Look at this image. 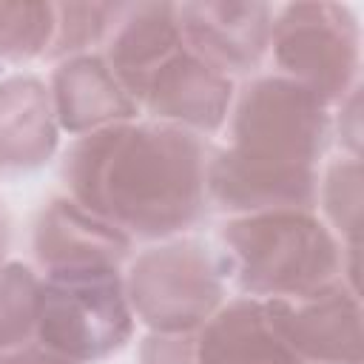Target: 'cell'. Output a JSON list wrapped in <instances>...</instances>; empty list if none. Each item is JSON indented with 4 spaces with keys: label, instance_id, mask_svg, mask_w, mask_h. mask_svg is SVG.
I'll use <instances>...</instances> for the list:
<instances>
[{
    "label": "cell",
    "instance_id": "4",
    "mask_svg": "<svg viewBox=\"0 0 364 364\" xmlns=\"http://www.w3.org/2000/svg\"><path fill=\"white\" fill-rule=\"evenodd\" d=\"M136 318L117 267L60 270L40 276L34 341L71 364H97L119 353Z\"/></svg>",
    "mask_w": 364,
    "mask_h": 364
},
{
    "label": "cell",
    "instance_id": "18",
    "mask_svg": "<svg viewBox=\"0 0 364 364\" xmlns=\"http://www.w3.org/2000/svg\"><path fill=\"white\" fill-rule=\"evenodd\" d=\"M327 228L341 236V245H358L361 233V159L338 156L318 176V196Z\"/></svg>",
    "mask_w": 364,
    "mask_h": 364
},
{
    "label": "cell",
    "instance_id": "9",
    "mask_svg": "<svg viewBox=\"0 0 364 364\" xmlns=\"http://www.w3.org/2000/svg\"><path fill=\"white\" fill-rule=\"evenodd\" d=\"M233 97V77L222 74L188 46H182L151 74L139 97V111L145 108L154 122L208 136L228 122Z\"/></svg>",
    "mask_w": 364,
    "mask_h": 364
},
{
    "label": "cell",
    "instance_id": "8",
    "mask_svg": "<svg viewBox=\"0 0 364 364\" xmlns=\"http://www.w3.org/2000/svg\"><path fill=\"white\" fill-rule=\"evenodd\" d=\"M276 9L259 0L176 3L185 46L228 77H245L270 51Z\"/></svg>",
    "mask_w": 364,
    "mask_h": 364
},
{
    "label": "cell",
    "instance_id": "23",
    "mask_svg": "<svg viewBox=\"0 0 364 364\" xmlns=\"http://www.w3.org/2000/svg\"><path fill=\"white\" fill-rule=\"evenodd\" d=\"M6 247H9V225H6V213H3V208H0V264H3Z\"/></svg>",
    "mask_w": 364,
    "mask_h": 364
},
{
    "label": "cell",
    "instance_id": "17",
    "mask_svg": "<svg viewBox=\"0 0 364 364\" xmlns=\"http://www.w3.org/2000/svg\"><path fill=\"white\" fill-rule=\"evenodd\" d=\"M54 23V3L0 0V63H28L34 57H46Z\"/></svg>",
    "mask_w": 364,
    "mask_h": 364
},
{
    "label": "cell",
    "instance_id": "6",
    "mask_svg": "<svg viewBox=\"0 0 364 364\" xmlns=\"http://www.w3.org/2000/svg\"><path fill=\"white\" fill-rule=\"evenodd\" d=\"M270 51L282 77L304 85L330 108L361 85V28L344 3L307 0L276 9Z\"/></svg>",
    "mask_w": 364,
    "mask_h": 364
},
{
    "label": "cell",
    "instance_id": "11",
    "mask_svg": "<svg viewBox=\"0 0 364 364\" xmlns=\"http://www.w3.org/2000/svg\"><path fill=\"white\" fill-rule=\"evenodd\" d=\"M208 208L228 216L270 210H316L318 171H276L245 162L228 148H213L205 173Z\"/></svg>",
    "mask_w": 364,
    "mask_h": 364
},
{
    "label": "cell",
    "instance_id": "5",
    "mask_svg": "<svg viewBox=\"0 0 364 364\" xmlns=\"http://www.w3.org/2000/svg\"><path fill=\"white\" fill-rule=\"evenodd\" d=\"M225 276L222 253L185 236L139 250L122 273L134 318L151 333H196L225 304Z\"/></svg>",
    "mask_w": 364,
    "mask_h": 364
},
{
    "label": "cell",
    "instance_id": "15",
    "mask_svg": "<svg viewBox=\"0 0 364 364\" xmlns=\"http://www.w3.org/2000/svg\"><path fill=\"white\" fill-rule=\"evenodd\" d=\"M202 364H304L276 330L264 301L239 296L225 301L199 330Z\"/></svg>",
    "mask_w": 364,
    "mask_h": 364
},
{
    "label": "cell",
    "instance_id": "14",
    "mask_svg": "<svg viewBox=\"0 0 364 364\" xmlns=\"http://www.w3.org/2000/svg\"><path fill=\"white\" fill-rule=\"evenodd\" d=\"M60 134L51 91L40 77L14 74L0 80V171L43 168L54 156Z\"/></svg>",
    "mask_w": 364,
    "mask_h": 364
},
{
    "label": "cell",
    "instance_id": "12",
    "mask_svg": "<svg viewBox=\"0 0 364 364\" xmlns=\"http://www.w3.org/2000/svg\"><path fill=\"white\" fill-rule=\"evenodd\" d=\"M182 46L176 3H119L102 43V60L139 105L151 74Z\"/></svg>",
    "mask_w": 364,
    "mask_h": 364
},
{
    "label": "cell",
    "instance_id": "7",
    "mask_svg": "<svg viewBox=\"0 0 364 364\" xmlns=\"http://www.w3.org/2000/svg\"><path fill=\"white\" fill-rule=\"evenodd\" d=\"M264 307L304 364H361V304L347 279L299 299H267Z\"/></svg>",
    "mask_w": 364,
    "mask_h": 364
},
{
    "label": "cell",
    "instance_id": "3",
    "mask_svg": "<svg viewBox=\"0 0 364 364\" xmlns=\"http://www.w3.org/2000/svg\"><path fill=\"white\" fill-rule=\"evenodd\" d=\"M228 119V151L262 168L318 171L333 142L330 105L282 74H262L245 82Z\"/></svg>",
    "mask_w": 364,
    "mask_h": 364
},
{
    "label": "cell",
    "instance_id": "16",
    "mask_svg": "<svg viewBox=\"0 0 364 364\" xmlns=\"http://www.w3.org/2000/svg\"><path fill=\"white\" fill-rule=\"evenodd\" d=\"M40 273L23 262L0 264V355L34 341Z\"/></svg>",
    "mask_w": 364,
    "mask_h": 364
},
{
    "label": "cell",
    "instance_id": "19",
    "mask_svg": "<svg viewBox=\"0 0 364 364\" xmlns=\"http://www.w3.org/2000/svg\"><path fill=\"white\" fill-rule=\"evenodd\" d=\"M119 3H54V37L46 51V60H68L80 54H91L94 46H102Z\"/></svg>",
    "mask_w": 364,
    "mask_h": 364
},
{
    "label": "cell",
    "instance_id": "1",
    "mask_svg": "<svg viewBox=\"0 0 364 364\" xmlns=\"http://www.w3.org/2000/svg\"><path fill=\"white\" fill-rule=\"evenodd\" d=\"M210 145L165 122H119L77 136L63 154L68 196L131 242H165L208 213Z\"/></svg>",
    "mask_w": 364,
    "mask_h": 364
},
{
    "label": "cell",
    "instance_id": "20",
    "mask_svg": "<svg viewBox=\"0 0 364 364\" xmlns=\"http://www.w3.org/2000/svg\"><path fill=\"white\" fill-rule=\"evenodd\" d=\"M136 358L139 364H202L196 333H148Z\"/></svg>",
    "mask_w": 364,
    "mask_h": 364
},
{
    "label": "cell",
    "instance_id": "10",
    "mask_svg": "<svg viewBox=\"0 0 364 364\" xmlns=\"http://www.w3.org/2000/svg\"><path fill=\"white\" fill-rule=\"evenodd\" d=\"M134 242L94 216L71 196H57L34 219L31 250L43 273L60 270H91V267H117L131 256Z\"/></svg>",
    "mask_w": 364,
    "mask_h": 364
},
{
    "label": "cell",
    "instance_id": "22",
    "mask_svg": "<svg viewBox=\"0 0 364 364\" xmlns=\"http://www.w3.org/2000/svg\"><path fill=\"white\" fill-rule=\"evenodd\" d=\"M0 364H71V361H65L63 355L46 350V347L37 344V341H28V344H23V347H17V350L3 353V355H0Z\"/></svg>",
    "mask_w": 364,
    "mask_h": 364
},
{
    "label": "cell",
    "instance_id": "13",
    "mask_svg": "<svg viewBox=\"0 0 364 364\" xmlns=\"http://www.w3.org/2000/svg\"><path fill=\"white\" fill-rule=\"evenodd\" d=\"M51 102L60 131L85 136L91 131L131 122L139 114L134 97L105 65L102 54H80L60 60L51 71Z\"/></svg>",
    "mask_w": 364,
    "mask_h": 364
},
{
    "label": "cell",
    "instance_id": "21",
    "mask_svg": "<svg viewBox=\"0 0 364 364\" xmlns=\"http://www.w3.org/2000/svg\"><path fill=\"white\" fill-rule=\"evenodd\" d=\"M358 91H361V85L338 102V114L333 117V136L338 134L341 145L347 148V156H358V145H361V117H358L361 94Z\"/></svg>",
    "mask_w": 364,
    "mask_h": 364
},
{
    "label": "cell",
    "instance_id": "2",
    "mask_svg": "<svg viewBox=\"0 0 364 364\" xmlns=\"http://www.w3.org/2000/svg\"><path fill=\"white\" fill-rule=\"evenodd\" d=\"M222 262L250 299H299L347 273V247L316 210L230 216L222 230Z\"/></svg>",
    "mask_w": 364,
    "mask_h": 364
}]
</instances>
